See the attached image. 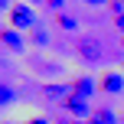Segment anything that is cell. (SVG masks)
Segmentation results:
<instances>
[{
  "instance_id": "cell-7",
  "label": "cell",
  "mask_w": 124,
  "mask_h": 124,
  "mask_svg": "<svg viewBox=\"0 0 124 124\" xmlns=\"http://www.w3.org/2000/svg\"><path fill=\"white\" fill-rule=\"evenodd\" d=\"M88 124H118V114H114L111 108H98V111L88 118Z\"/></svg>"
},
{
  "instance_id": "cell-12",
  "label": "cell",
  "mask_w": 124,
  "mask_h": 124,
  "mask_svg": "<svg viewBox=\"0 0 124 124\" xmlns=\"http://www.w3.org/2000/svg\"><path fill=\"white\" fill-rule=\"evenodd\" d=\"M59 23L65 26V30H75V20H72V16H65V13H62V16H59Z\"/></svg>"
},
{
  "instance_id": "cell-1",
  "label": "cell",
  "mask_w": 124,
  "mask_h": 124,
  "mask_svg": "<svg viewBox=\"0 0 124 124\" xmlns=\"http://www.w3.org/2000/svg\"><path fill=\"white\" fill-rule=\"evenodd\" d=\"M10 20H13V30H26V26L36 23V10H33L30 3H16L10 10Z\"/></svg>"
},
{
  "instance_id": "cell-11",
  "label": "cell",
  "mask_w": 124,
  "mask_h": 124,
  "mask_svg": "<svg viewBox=\"0 0 124 124\" xmlns=\"http://www.w3.org/2000/svg\"><path fill=\"white\" fill-rule=\"evenodd\" d=\"M33 39H36V46H46V43H49V33L36 30V33H33Z\"/></svg>"
},
{
  "instance_id": "cell-9",
  "label": "cell",
  "mask_w": 124,
  "mask_h": 124,
  "mask_svg": "<svg viewBox=\"0 0 124 124\" xmlns=\"http://www.w3.org/2000/svg\"><path fill=\"white\" fill-rule=\"evenodd\" d=\"M13 101H16V92H13V88L10 85H0V105H13Z\"/></svg>"
},
{
  "instance_id": "cell-3",
  "label": "cell",
  "mask_w": 124,
  "mask_h": 124,
  "mask_svg": "<svg viewBox=\"0 0 124 124\" xmlns=\"http://www.w3.org/2000/svg\"><path fill=\"white\" fill-rule=\"evenodd\" d=\"M65 108H69V111H72L78 121H88V118L95 114L92 108H88V98H82V95H72V98L65 101Z\"/></svg>"
},
{
  "instance_id": "cell-5",
  "label": "cell",
  "mask_w": 124,
  "mask_h": 124,
  "mask_svg": "<svg viewBox=\"0 0 124 124\" xmlns=\"http://www.w3.org/2000/svg\"><path fill=\"white\" fill-rule=\"evenodd\" d=\"M124 88V75H118V72H108L105 78H101V92H111V95H118Z\"/></svg>"
},
{
  "instance_id": "cell-13",
  "label": "cell",
  "mask_w": 124,
  "mask_h": 124,
  "mask_svg": "<svg viewBox=\"0 0 124 124\" xmlns=\"http://www.w3.org/2000/svg\"><path fill=\"white\" fill-rule=\"evenodd\" d=\"M118 30H124V13H118Z\"/></svg>"
},
{
  "instance_id": "cell-14",
  "label": "cell",
  "mask_w": 124,
  "mask_h": 124,
  "mask_svg": "<svg viewBox=\"0 0 124 124\" xmlns=\"http://www.w3.org/2000/svg\"><path fill=\"white\" fill-rule=\"evenodd\" d=\"M85 3H95V7H98V3H105V0H85Z\"/></svg>"
},
{
  "instance_id": "cell-10",
  "label": "cell",
  "mask_w": 124,
  "mask_h": 124,
  "mask_svg": "<svg viewBox=\"0 0 124 124\" xmlns=\"http://www.w3.org/2000/svg\"><path fill=\"white\" fill-rule=\"evenodd\" d=\"M46 7H49V10H56L59 16H62V10H65V0H46Z\"/></svg>"
},
{
  "instance_id": "cell-15",
  "label": "cell",
  "mask_w": 124,
  "mask_h": 124,
  "mask_svg": "<svg viewBox=\"0 0 124 124\" xmlns=\"http://www.w3.org/2000/svg\"><path fill=\"white\" fill-rule=\"evenodd\" d=\"M30 124H46V121H43V118H36V121H30Z\"/></svg>"
},
{
  "instance_id": "cell-6",
  "label": "cell",
  "mask_w": 124,
  "mask_h": 124,
  "mask_svg": "<svg viewBox=\"0 0 124 124\" xmlns=\"http://www.w3.org/2000/svg\"><path fill=\"white\" fill-rule=\"evenodd\" d=\"M0 39H3V46H7L10 52H23V39H20L16 30H3V33H0Z\"/></svg>"
},
{
  "instance_id": "cell-8",
  "label": "cell",
  "mask_w": 124,
  "mask_h": 124,
  "mask_svg": "<svg viewBox=\"0 0 124 124\" xmlns=\"http://www.w3.org/2000/svg\"><path fill=\"white\" fill-rule=\"evenodd\" d=\"M75 95H82V98H92V95H95V78L82 75V78L75 82Z\"/></svg>"
},
{
  "instance_id": "cell-4",
  "label": "cell",
  "mask_w": 124,
  "mask_h": 124,
  "mask_svg": "<svg viewBox=\"0 0 124 124\" xmlns=\"http://www.w3.org/2000/svg\"><path fill=\"white\" fill-rule=\"evenodd\" d=\"M43 95H46L49 101H69V98L75 95V85H59V82H56V85H46Z\"/></svg>"
},
{
  "instance_id": "cell-2",
  "label": "cell",
  "mask_w": 124,
  "mask_h": 124,
  "mask_svg": "<svg viewBox=\"0 0 124 124\" xmlns=\"http://www.w3.org/2000/svg\"><path fill=\"white\" fill-rule=\"evenodd\" d=\"M78 52H82V59H85V62H101V56H105V49H101V43H98L95 36L78 39Z\"/></svg>"
},
{
  "instance_id": "cell-16",
  "label": "cell",
  "mask_w": 124,
  "mask_h": 124,
  "mask_svg": "<svg viewBox=\"0 0 124 124\" xmlns=\"http://www.w3.org/2000/svg\"><path fill=\"white\" fill-rule=\"evenodd\" d=\"M75 124H88V121H75Z\"/></svg>"
}]
</instances>
